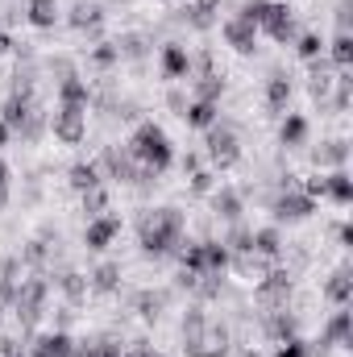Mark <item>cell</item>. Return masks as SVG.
Returning <instances> with one entry per match:
<instances>
[{
	"label": "cell",
	"mask_w": 353,
	"mask_h": 357,
	"mask_svg": "<svg viewBox=\"0 0 353 357\" xmlns=\"http://www.w3.org/2000/svg\"><path fill=\"white\" fill-rule=\"evenodd\" d=\"M142 233V254L146 258H167L183 250V212L179 208H150L137 220Z\"/></svg>",
	"instance_id": "1"
},
{
	"label": "cell",
	"mask_w": 353,
	"mask_h": 357,
	"mask_svg": "<svg viewBox=\"0 0 353 357\" xmlns=\"http://www.w3.org/2000/svg\"><path fill=\"white\" fill-rule=\"evenodd\" d=\"M129 158L133 162H142V167H150L154 175H163L171 162H175V150H171V137L154 125V121H142L137 129H133V137H129Z\"/></svg>",
	"instance_id": "2"
},
{
	"label": "cell",
	"mask_w": 353,
	"mask_h": 357,
	"mask_svg": "<svg viewBox=\"0 0 353 357\" xmlns=\"http://www.w3.org/2000/svg\"><path fill=\"white\" fill-rule=\"evenodd\" d=\"M204 158H208L212 167H220V171H229V167H237V162H241V142H237L233 125H225V121L208 125V137H204Z\"/></svg>",
	"instance_id": "3"
},
{
	"label": "cell",
	"mask_w": 353,
	"mask_h": 357,
	"mask_svg": "<svg viewBox=\"0 0 353 357\" xmlns=\"http://www.w3.org/2000/svg\"><path fill=\"white\" fill-rule=\"evenodd\" d=\"M50 133L63 146H80L88 137V112L84 108H59V112H50Z\"/></svg>",
	"instance_id": "4"
},
{
	"label": "cell",
	"mask_w": 353,
	"mask_h": 357,
	"mask_svg": "<svg viewBox=\"0 0 353 357\" xmlns=\"http://www.w3.org/2000/svg\"><path fill=\"white\" fill-rule=\"evenodd\" d=\"M96 167H100V175L117 178V183H137V162L129 158L125 146H108V150L96 158Z\"/></svg>",
	"instance_id": "5"
},
{
	"label": "cell",
	"mask_w": 353,
	"mask_h": 357,
	"mask_svg": "<svg viewBox=\"0 0 353 357\" xmlns=\"http://www.w3.org/2000/svg\"><path fill=\"white\" fill-rule=\"evenodd\" d=\"M208 195H212V199H208L212 220H220V225H237V220H241V212H246L241 191H233V187H212Z\"/></svg>",
	"instance_id": "6"
},
{
	"label": "cell",
	"mask_w": 353,
	"mask_h": 357,
	"mask_svg": "<svg viewBox=\"0 0 353 357\" xmlns=\"http://www.w3.org/2000/svg\"><path fill=\"white\" fill-rule=\"evenodd\" d=\"M270 212H274V220H308L316 212V199H308L303 191H278L270 199Z\"/></svg>",
	"instance_id": "7"
},
{
	"label": "cell",
	"mask_w": 353,
	"mask_h": 357,
	"mask_svg": "<svg viewBox=\"0 0 353 357\" xmlns=\"http://www.w3.org/2000/svg\"><path fill=\"white\" fill-rule=\"evenodd\" d=\"M121 237V216H112V212H104V216H91L88 220V229H84V245L88 250H108L112 241Z\"/></svg>",
	"instance_id": "8"
},
{
	"label": "cell",
	"mask_w": 353,
	"mask_h": 357,
	"mask_svg": "<svg viewBox=\"0 0 353 357\" xmlns=\"http://www.w3.org/2000/svg\"><path fill=\"white\" fill-rule=\"evenodd\" d=\"M258 29H266L274 42H291V38H295V8H291V4H274V0H270L266 17L258 21Z\"/></svg>",
	"instance_id": "9"
},
{
	"label": "cell",
	"mask_w": 353,
	"mask_h": 357,
	"mask_svg": "<svg viewBox=\"0 0 353 357\" xmlns=\"http://www.w3.org/2000/svg\"><path fill=\"white\" fill-rule=\"evenodd\" d=\"M220 33H225V46H233L237 54H254V42H258V25H250V21H241L237 13L220 25Z\"/></svg>",
	"instance_id": "10"
},
{
	"label": "cell",
	"mask_w": 353,
	"mask_h": 357,
	"mask_svg": "<svg viewBox=\"0 0 353 357\" xmlns=\"http://www.w3.org/2000/svg\"><path fill=\"white\" fill-rule=\"evenodd\" d=\"M88 104H91V84L84 75L59 79V108H84V112H88Z\"/></svg>",
	"instance_id": "11"
},
{
	"label": "cell",
	"mask_w": 353,
	"mask_h": 357,
	"mask_svg": "<svg viewBox=\"0 0 353 357\" xmlns=\"http://www.w3.org/2000/svg\"><path fill=\"white\" fill-rule=\"evenodd\" d=\"M163 79H191V54H187V46H179V42H167L163 46Z\"/></svg>",
	"instance_id": "12"
},
{
	"label": "cell",
	"mask_w": 353,
	"mask_h": 357,
	"mask_svg": "<svg viewBox=\"0 0 353 357\" xmlns=\"http://www.w3.org/2000/svg\"><path fill=\"white\" fill-rule=\"evenodd\" d=\"M71 337L63 333V328H54V333H42L29 349H25V357H71Z\"/></svg>",
	"instance_id": "13"
},
{
	"label": "cell",
	"mask_w": 353,
	"mask_h": 357,
	"mask_svg": "<svg viewBox=\"0 0 353 357\" xmlns=\"http://www.w3.org/2000/svg\"><path fill=\"white\" fill-rule=\"evenodd\" d=\"M54 287L63 291V299H67L71 307H80V303H84V299L91 295L88 274H80V270H67V274H59V278H54Z\"/></svg>",
	"instance_id": "14"
},
{
	"label": "cell",
	"mask_w": 353,
	"mask_h": 357,
	"mask_svg": "<svg viewBox=\"0 0 353 357\" xmlns=\"http://www.w3.org/2000/svg\"><path fill=\"white\" fill-rule=\"evenodd\" d=\"M350 312H345V307H341V312H333V320H329V324H324V333H320V341H316V345H341V349H350L353 341H350Z\"/></svg>",
	"instance_id": "15"
},
{
	"label": "cell",
	"mask_w": 353,
	"mask_h": 357,
	"mask_svg": "<svg viewBox=\"0 0 353 357\" xmlns=\"http://www.w3.org/2000/svg\"><path fill=\"white\" fill-rule=\"evenodd\" d=\"M25 21L33 29H54L59 25V0H29L25 4Z\"/></svg>",
	"instance_id": "16"
},
{
	"label": "cell",
	"mask_w": 353,
	"mask_h": 357,
	"mask_svg": "<svg viewBox=\"0 0 353 357\" xmlns=\"http://www.w3.org/2000/svg\"><path fill=\"white\" fill-rule=\"evenodd\" d=\"M278 142H283L287 150L303 146V142H308V116H299V112H287V116H283V125H278Z\"/></svg>",
	"instance_id": "17"
},
{
	"label": "cell",
	"mask_w": 353,
	"mask_h": 357,
	"mask_svg": "<svg viewBox=\"0 0 353 357\" xmlns=\"http://www.w3.org/2000/svg\"><path fill=\"white\" fill-rule=\"evenodd\" d=\"M345 158H350V142L345 137H333V142H324L320 150H312V162L324 171V167H345Z\"/></svg>",
	"instance_id": "18"
},
{
	"label": "cell",
	"mask_w": 353,
	"mask_h": 357,
	"mask_svg": "<svg viewBox=\"0 0 353 357\" xmlns=\"http://www.w3.org/2000/svg\"><path fill=\"white\" fill-rule=\"evenodd\" d=\"M287 104H291V75L274 71V75L266 79V108H270V112H283Z\"/></svg>",
	"instance_id": "19"
},
{
	"label": "cell",
	"mask_w": 353,
	"mask_h": 357,
	"mask_svg": "<svg viewBox=\"0 0 353 357\" xmlns=\"http://www.w3.org/2000/svg\"><path fill=\"white\" fill-rule=\"evenodd\" d=\"M324 299L329 303H337V307H350V299H353V278H350V270L341 266L329 282H324Z\"/></svg>",
	"instance_id": "20"
},
{
	"label": "cell",
	"mask_w": 353,
	"mask_h": 357,
	"mask_svg": "<svg viewBox=\"0 0 353 357\" xmlns=\"http://www.w3.org/2000/svg\"><path fill=\"white\" fill-rule=\"evenodd\" d=\"M258 258H266V262H278V254H283V237H278V229L274 225H266V229H258L254 233V245H250Z\"/></svg>",
	"instance_id": "21"
},
{
	"label": "cell",
	"mask_w": 353,
	"mask_h": 357,
	"mask_svg": "<svg viewBox=\"0 0 353 357\" xmlns=\"http://www.w3.org/2000/svg\"><path fill=\"white\" fill-rule=\"evenodd\" d=\"M88 287L96 291V295H112L117 287H121V266L117 262H104V266H96L88 274Z\"/></svg>",
	"instance_id": "22"
},
{
	"label": "cell",
	"mask_w": 353,
	"mask_h": 357,
	"mask_svg": "<svg viewBox=\"0 0 353 357\" xmlns=\"http://www.w3.org/2000/svg\"><path fill=\"white\" fill-rule=\"evenodd\" d=\"M29 112H33V100H21V96H8V100H4V108H0V121H4V125H8V129L17 133V129L25 125V116H29Z\"/></svg>",
	"instance_id": "23"
},
{
	"label": "cell",
	"mask_w": 353,
	"mask_h": 357,
	"mask_svg": "<svg viewBox=\"0 0 353 357\" xmlns=\"http://www.w3.org/2000/svg\"><path fill=\"white\" fill-rule=\"evenodd\" d=\"M216 116H220V108L208 104V100H191L187 112H183V121H187L191 129H208V125H216Z\"/></svg>",
	"instance_id": "24"
},
{
	"label": "cell",
	"mask_w": 353,
	"mask_h": 357,
	"mask_svg": "<svg viewBox=\"0 0 353 357\" xmlns=\"http://www.w3.org/2000/svg\"><path fill=\"white\" fill-rule=\"evenodd\" d=\"M191 96H195V100H208V104H220V96H225V79H220L216 71H208V75L191 79Z\"/></svg>",
	"instance_id": "25"
},
{
	"label": "cell",
	"mask_w": 353,
	"mask_h": 357,
	"mask_svg": "<svg viewBox=\"0 0 353 357\" xmlns=\"http://www.w3.org/2000/svg\"><path fill=\"white\" fill-rule=\"evenodd\" d=\"M67 183L84 195L88 187H100V183H104V175H100V167H96V162H75V167L67 171Z\"/></svg>",
	"instance_id": "26"
},
{
	"label": "cell",
	"mask_w": 353,
	"mask_h": 357,
	"mask_svg": "<svg viewBox=\"0 0 353 357\" xmlns=\"http://www.w3.org/2000/svg\"><path fill=\"white\" fill-rule=\"evenodd\" d=\"M324 195H333V199L345 208V204L353 199V178L345 175L341 167H337V171H329V175H324Z\"/></svg>",
	"instance_id": "27"
},
{
	"label": "cell",
	"mask_w": 353,
	"mask_h": 357,
	"mask_svg": "<svg viewBox=\"0 0 353 357\" xmlns=\"http://www.w3.org/2000/svg\"><path fill=\"white\" fill-rule=\"evenodd\" d=\"M220 245H225L229 254H246V250L254 245V229H250L246 220H237V225H229V237H225Z\"/></svg>",
	"instance_id": "28"
},
{
	"label": "cell",
	"mask_w": 353,
	"mask_h": 357,
	"mask_svg": "<svg viewBox=\"0 0 353 357\" xmlns=\"http://www.w3.org/2000/svg\"><path fill=\"white\" fill-rule=\"evenodd\" d=\"M100 21H104V8H100L96 0H80V4L71 8V25H75V29H88V25L96 29Z\"/></svg>",
	"instance_id": "29"
},
{
	"label": "cell",
	"mask_w": 353,
	"mask_h": 357,
	"mask_svg": "<svg viewBox=\"0 0 353 357\" xmlns=\"http://www.w3.org/2000/svg\"><path fill=\"white\" fill-rule=\"evenodd\" d=\"M329 63H333L337 71H350V63H353V38H350V33H337V38H333Z\"/></svg>",
	"instance_id": "30"
},
{
	"label": "cell",
	"mask_w": 353,
	"mask_h": 357,
	"mask_svg": "<svg viewBox=\"0 0 353 357\" xmlns=\"http://www.w3.org/2000/svg\"><path fill=\"white\" fill-rule=\"evenodd\" d=\"M295 54H299L303 63L324 59V42H320V33H299V38H295Z\"/></svg>",
	"instance_id": "31"
},
{
	"label": "cell",
	"mask_w": 353,
	"mask_h": 357,
	"mask_svg": "<svg viewBox=\"0 0 353 357\" xmlns=\"http://www.w3.org/2000/svg\"><path fill=\"white\" fill-rule=\"evenodd\" d=\"M84 212H88V220H91V216H104V212H108V187H104V183L84 191Z\"/></svg>",
	"instance_id": "32"
},
{
	"label": "cell",
	"mask_w": 353,
	"mask_h": 357,
	"mask_svg": "<svg viewBox=\"0 0 353 357\" xmlns=\"http://www.w3.org/2000/svg\"><path fill=\"white\" fill-rule=\"evenodd\" d=\"M112 46H117L121 59H142V54H146V38H142V33H125V38H117Z\"/></svg>",
	"instance_id": "33"
},
{
	"label": "cell",
	"mask_w": 353,
	"mask_h": 357,
	"mask_svg": "<svg viewBox=\"0 0 353 357\" xmlns=\"http://www.w3.org/2000/svg\"><path fill=\"white\" fill-rule=\"evenodd\" d=\"M46 125H50V121H46V112H42V108H33V112H29V116H25V125H21V129H17V133H21V142H38V137H42V129H46Z\"/></svg>",
	"instance_id": "34"
},
{
	"label": "cell",
	"mask_w": 353,
	"mask_h": 357,
	"mask_svg": "<svg viewBox=\"0 0 353 357\" xmlns=\"http://www.w3.org/2000/svg\"><path fill=\"white\" fill-rule=\"evenodd\" d=\"M133 307H137V316H142V320H158V312H163V295L142 291V295L133 299Z\"/></svg>",
	"instance_id": "35"
},
{
	"label": "cell",
	"mask_w": 353,
	"mask_h": 357,
	"mask_svg": "<svg viewBox=\"0 0 353 357\" xmlns=\"http://www.w3.org/2000/svg\"><path fill=\"white\" fill-rule=\"evenodd\" d=\"M266 8H270V0H246L237 17H241V21H250V25H258V21L266 17Z\"/></svg>",
	"instance_id": "36"
},
{
	"label": "cell",
	"mask_w": 353,
	"mask_h": 357,
	"mask_svg": "<svg viewBox=\"0 0 353 357\" xmlns=\"http://www.w3.org/2000/svg\"><path fill=\"white\" fill-rule=\"evenodd\" d=\"M91 63H96V67H112V63H121V54H117L112 42H100V46L91 50Z\"/></svg>",
	"instance_id": "37"
},
{
	"label": "cell",
	"mask_w": 353,
	"mask_h": 357,
	"mask_svg": "<svg viewBox=\"0 0 353 357\" xmlns=\"http://www.w3.org/2000/svg\"><path fill=\"white\" fill-rule=\"evenodd\" d=\"M274 357H308V341H299V337H291V341H278Z\"/></svg>",
	"instance_id": "38"
},
{
	"label": "cell",
	"mask_w": 353,
	"mask_h": 357,
	"mask_svg": "<svg viewBox=\"0 0 353 357\" xmlns=\"http://www.w3.org/2000/svg\"><path fill=\"white\" fill-rule=\"evenodd\" d=\"M212 187H216V175H212V171H204V167H200V171L191 175V191H195V195H208Z\"/></svg>",
	"instance_id": "39"
},
{
	"label": "cell",
	"mask_w": 353,
	"mask_h": 357,
	"mask_svg": "<svg viewBox=\"0 0 353 357\" xmlns=\"http://www.w3.org/2000/svg\"><path fill=\"white\" fill-rule=\"evenodd\" d=\"M96 357H125L121 341H96Z\"/></svg>",
	"instance_id": "40"
},
{
	"label": "cell",
	"mask_w": 353,
	"mask_h": 357,
	"mask_svg": "<svg viewBox=\"0 0 353 357\" xmlns=\"http://www.w3.org/2000/svg\"><path fill=\"white\" fill-rule=\"evenodd\" d=\"M167 104H171V108H175L179 116H183V112H187V104H191V100H187V96H183V91H171V96H167Z\"/></svg>",
	"instance_id": "41"
},
{
	"label": "cell",
	"mask_w": 353,
	"mask_h": 357,
	"mask_svg": "<svg viewBox=\"0 0 353 357\" xmlns=\"http://www.w3.org/2000/svg\"><path fill=\"white\" fill-rule=\"evenodd\" d=\"M179 167H183V175H195V171H200V154H183Z\"/></svg>",
	"instance_id": "42"
},
{
	"label": "cell",
	"mask_w": 353,
	"mask_h": 357,
	"mask_svg": "<svg viewBox=\"0 0 353 357\" xmlns=\"http://www.w3.org/2000/svg\"><path fill=\"white\" fill-rule=\"evenodd\" d=\"M125 357H167V354H154V349H150L146 341H137V345H133V349H129Z\"/></svg>",
	"instance_id": "43"
},
{
	"label": "cell",
	"mask_w": 353,
	"mask_h": 357,
	"mask_svg": "<svg viewBox=\"0 0 353 357\" xmlns=\"http://www.w3.org/2000/svg\"><path fill=\"white\" fill-rule=\"evenodd\" d=\"M8 137H13V129H8V125H4V121H0V150H4V146H8Z\"/></svg>",
	"instance_id": "44"
},
{
	"label": "cell",
	"mask_w": 353,
	"mask_h": 357,
	"mask_svg": "<svg viewBox=\"0 0 353 357\" xmlns=\"http://www.w3.org/2000/svg\"><path fill=\"white\" fill-rule=\"evenodd\" d=\"M8 178H13V175H8V162L0 158V187H8Z\"/></svg>",
	"instance_id": "45"
},
{
	"label": "cell",
	"mask_w": 353,
	"mask_h": 357,
	"mask_svg": "<svg viewBox=\"0 0 353 357\" xmlns=\"http://www.w3.org/2000/svg\"><path fill=\"white\" fill-rule=\"evenodd\" d=\"M8 50H13V38H8V33H0V54H8Z\"/></svg>",
	"instance_id": "46"
},
{
	"label": "cell",
	"mask_w": 353,
	"mask_h": 357,
	"mask_svg": "<svg viewBox=\"0 0 353 357\" xmlns=\"http://www.w3.org/2000/svg\"><path fill=\"white\" fill-rule=\"evenodd\" d=\"M241 357H262V354H254V349H241Z\"/></svg>",
	"instance_id": "47"
},
{
	"label": "cell",
	"mask_w": 353,
	"mask_h": 357,
	"mask_svg": "<svg viewBox=\"0 0 353 357\" xmlns=\"http://www.w3.org/2000/svg\"><path fill=\"white\" fill-rule=\"evenodd\" d=\"M4 357H25V349H17V354H4Z\"/></svg>",
	"instance_id": "48"
},
{
	"label": "cell",
	"mask_w": 353,
	"mask_h": 357,
	"mask_svg": "<svg viewBox=\"0 0 353 357\" xmlns=\"http://www.w3.org/2000/svg\"><path fill=\"white\" fill-rule=\"evenodd\" d=\"M0 320H4V307H0Z\"/></svg>",
	"instance_id": "49"
}]
</instances>
